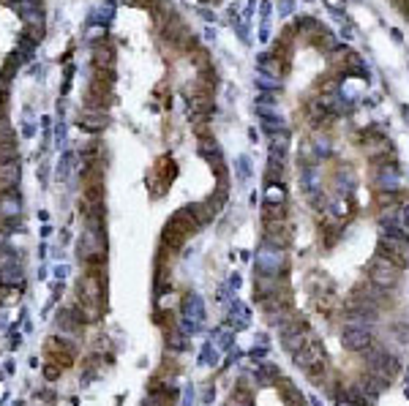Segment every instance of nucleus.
<instances>
[{
    "instance_id": "nucleus-1",
    "label": "nucleus",
    "mask_w": 409,
    "mask_h": 406,
    "mask_svg": "<svg viewBox=\"0 0 409 406\" xmlns=\"http://www.w3.org/2000/svg\"><path fill=\"white\" fill-rule=\"evenodd\" d=\"M368 278H371V284H376L379 289H393L401 278V267L396 262H390L385 253H376L371 259V265H368Z\"/></svg>"
},
{
    "instance_id": "nucleus-2",
    "label": "nucleus",
    "mask_w": 409,
    "mask_h": 406,
    "mask_svg": "<svg viewBox=\"0 0 409 406\" xmlns=\"http://www.w3.org/2000/svg\"><path fill=\"white\" fill-rule=\"evenodd\" d=\"M44 357H46V363H55V365H60V368H68V365L74 363V346H68L63 338H49L46 341V346H44Z\"/></svg>"
},
{
    "instance_id": "nucleus-3",
    "label": "nucleus",
    "mask_w": 409,
    "mask_h": 406,
    "mask_svg": "<svg viewBox=\"0 0 409 406\" xmlns=\"http://www.w3.org/2000/svg\"><path fill=\"white\" fill-rule=\"evenodd\" d=\"M341 344H344V349H349V352H368L371 344H374V338L366 327H349L344 333Z\"/></svg>"
},
{
    "instance_id": "nucleus-4",
    "label": "nucleus",
    "mask_w": 409,
    "mask_h": 406,
    "mask_svg": "<svg viewBox=\"0 0 409 406\" xmlns=\"http://www.w3.org/2000/svg\"><path fill=\"white\" fill-rule=\"evenodd\" d=\"M281 333H284V338H281L284 341V349H289L292 354L300 352V349L309 344V338H311L300 322H292V324H287V327H281Z\"/></svg>"
},
{
    "instance_id": "nucleus-5",
    "label": "nucleus",
    "mask_w": 409,
    "mask_h": 406,
    "mask_svg": "<svg viewBox=\"0 0 409 406\" xmlns=\"http://www.w3.org/2000/svg\"><path fill=\"white\" fill-rule=\"evenodd\" d=\"M19 186V158L0 161V191H17Z\"/></svg>"
},
{
    "instance_id": "nucleus-6",
    "label": "nucleus",
    "mask_w": 409,
    "mask_h": 406,
    "mask_svg": "<svg viewBox=\"0 0 409 406\" xmlns=\"http://www.w3.org/2000/svg\"><path fill=\"white\" fill-rule=\"evenodd\" d=\"M93 63H96V68H101V71H112L115 52H112V46H109L107 41H98L96 46H93Z\"/></svg>"
},
{
    "instance_id": "nucleus-7",
    "label": "nucleus",
    "mask_w": 409,
    "mask_h": 406,
    "mask_svg": "<svg viewBox=\"0 0 409 406\" xmlns=\"http://www.w3.org/2000/svg\"><path fill=\"white\" fill-rule=\"evenodd\" d=\"M145 406H175V393H169V387L159 390V393H147Z\"/></svg>"
},
{
    "instance_id": "nucleus-8",
    "label": "nucleus",
    "mask_w": 409,
    "mask_h": 406,
    "mask_svg": "<svg viewBox=\"0 0 409 406\" xmlns=\"http://www.w3.org/2000/svg\"><path fill=\"white\" fill-rule=\"evenodd\" d=\"M281 390H284V398H287V406H305L300 390L295 385H289V382H281Z\"/></svg>"
},
{
    "instance_id": "nucleus-9",
    "label": "nucleus",
    "mask_w": 409,
    "mask_h": 406,
    "mask_svg": "<svg viewBox=\"0 0 409 406\" xmlns=\"http://www.w3.org/2000/svg\"><path fill=\"white\" fill-rule=\"evenodd\" d=\"M262 218L265 221H284V205L281 202H265Z\"/></svg>"
},
{
    "instance_id": "nucleus-10",
    "label": "nucleus",
    "mask_w": 409,
    "mask_h": 406,
    "mask_svg": "<svg viewBox=\"0 0 409 406\" xmlns=\"http://www.w3.org/2000/svg\"><path fill=\"white\" fill-rule=\"evenodd\" d=\"M226 406H251V398L248 393H243V390H238V393L229 395V401H226Z\"/></svg>"
},
{
    "instance_id": "nucleus-11",
    "label": "nucleus",
    "mask_w": 409,
    "mask_h": 406,
    "mask_svg": "<svg viewBox=\"0 0 409 406\" xmlns=\"http://www.w3.org/2000/svg\"><path fill=\"white\" fill-rule=\"evenodd\" d=\"M60 373H63L60 365H55V363H46V365H44V376H46V379H55V376H60Z\"/></svg>"
},
{
    "instance_id": "nucleus-12",
    "label": "nucleus",
    "mask_w": 409,
    "mask_h": 406,
    "mask_svg": "<svg viewBox=\"0 0 409 406\" xmlns=\"http://www.w3.org/2000/svg\"><path fill=\"white\" fill-rule=\"evenodd\" d=\"M376 199L382 202V208H396V196H393V194H379Z\"/></svg>"
}]
</instances>
